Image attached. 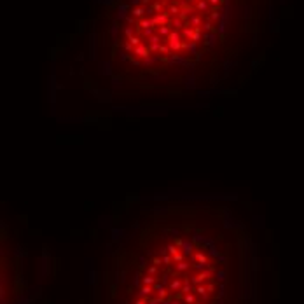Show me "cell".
Returning a JSON list of instances; mask_svg holds the SVG:
<instances>
[{
    "mask_svg": "<svg viewBox=\"0 0 304 304\" xmlns=\"http://www.w3.org/2000/svg\"><path fill=\"white\" fill-rule=\"evenodd\" d=\"M154 281H156V280H154L152 276H145V278H143V285H152Z\"/></svg>",
    "mask_w": 304,
    "mask_h": 304,
    "instance_id": "2",
    "label": "cell"
},
{
    "mask_svg": "<svg viewBox=\"0 0 304 304\" xmlns=\"http://www.w3.org/2000/svg\"><path fill=\"white\" fill-rule=\"evenodd\" d=\"M180 285H182V281L173 280V281H171V285H170V288H171V290H178V288H180Z\"/></svg>",
    "mask_w": 304,
    "mask_h": 304,
    "instance_id": "1",
    "label": "cell"
}]
</instances>
